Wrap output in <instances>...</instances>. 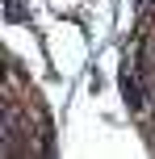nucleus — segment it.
Returning <instances> with one entry per match:
<instances>
[{
  "instance_id": "obj_1",
  "label": "nucleus",
  "mask_w": 155,
  "mask_h": 159,
  "mask_svg": "<svg viewBox=\"0 0 155 159\" xmlns=\"http://www.w3.org/2000/svg\"><path fill=\"white\" fill-rule=\"evenodd\" d=\"M122 96H126V105H130L134 113L143 109V92H139V75H130V67L122 71Z\"/></svg>"
},
{
  "instance_id": "obj_2",
  "label": "nucleus",
  "mask_w": 155,
  "mask_h": 159,
  "mask_svg": "<svg viewBox=\"0 0 155 159\" xmlns=\"http://www.w3.org/2000/svg\"><path fill=\"white\" fill-rule=\"evenodd\" d=\"M8 121H13V113H8V101L0 96V134H8Z\"/></svg>"
},
{
  "instance_id": "obj_3",
  "label": "nucleus",
  "mask_w": 155,
  "mask_h": 159,
  "mask_svg": "<svg viewBox=\"0 0 155 159\" xmlns=\"http://www.w3.org/2000/svg\"><path fill=\"white\" fill-rule=\"evenodd\" d=\"M4 17H8V21H25V8H21V4H8Z\"/></svg>"
}]
</instances>
